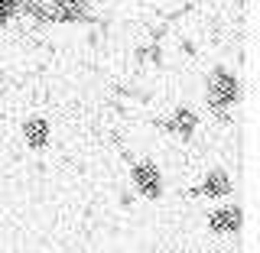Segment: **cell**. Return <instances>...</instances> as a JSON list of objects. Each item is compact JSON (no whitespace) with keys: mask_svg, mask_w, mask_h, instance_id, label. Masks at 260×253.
<instances>
[{"mask_svg":"<svg viewBox=\"0 0 260 253\" xmlns=\"http://www.w3.org/2000/svg\"><path fill=\"white\" fill-rule=\"evenodd\" d=\"M241 78L228 68H211V75L205 81V104L211 114H218L221 120H228V111L241 104Z\"/></svg>","mask_w":260,"mask_h":253,"instance_id":"1","label":"cell"},{"mask_svg":"<svg viewBox=\"0 0 260 253\" xmlns=\"http://www.w3.org/2000/svg\"><path fill=\"white\" fill-rule=\"evenodd\" d=\"M49 26H75V23H94L91 0H46Z\"/></svg>","mask_w":260,"mask_h":253,"instance_id":"2","label":"cell"},{"mask_svg":"<svg viewBox=\"0 0 260 253\" xmlns=\"http://www.w3.org/2000/svg\"><path fill=\"white\" fill-rule=\"evenodd\" d=\"M130 182L134 189L150 201H159L162 192H166V178H162V169L153 159H137L130 162Z\"/></svg>","mask_w":260,"mask_h":253,"instance_id":"3","label":"cell"},{"mask_svg":"<svg viewBox=\"0 0 260 253\" xmlns=\"http://www.w3.org/2000/svg\"><path fill=\"white\" fill-rule=\"evenodd\" d=\"M244 227V208L241 205H224V208H215L208 214V231L215 237H238Z\"/></svg>","mask_w":260,"mask_h":253,"instance_id":"4","label":"cell"},{"mask_svg":"<svg viewBox=\"0 0 260 253\" xmlns=\"http://www.w3.org/2000/svg\"><path fill=\"white\" fill-rule=\"evenodd\" d=\"M189 195H202V198L221 201V198H231L234 195V182H231V175H228L224 169H208V172L202 175V182L195 185Z\"/></svg>","mask_w":260,"mask_h":253,"instance_id":"5","label":"cell"},{"mask_svg":"<svg viewBox=\"0 0 260 253\" xmlns=\"http://www.w3.org/2000/svg\"><path fill=\"white\" fill-rule=\"evenodd\" d=\"M20 133H23V143H26V150H46L49 143H52V124L43 117V114H32V117L23 120V127H20Z\"/></svg>","mask_w":260,"mask_h":253,"instance_id":"6","label":"cell"},{"mask_svg":"<svg viewBox=\"0 0 260 253\" xmlns=\"http://www.w3.org/2000/svg\"><path fill=\"white\" fill-rule=\"evenodd\" d=\"M162 130H166V133H173L176 140L189 143L192 136H195V130H199V114H195L192 107H185V104H179V107L169 114V120L162 124Z\"/></svg>","mask_w":260,"mask_h":253,"instance_id":"7","label":"cell"},{"mask_svg":"<svg viewBox=\"0 0 260 253\" xmlns=\"http://www.w3.org/2000/svg\"><path fill=\"white\" fill-rule=\"evenodd\" d=\"M16 20V0H0V32Z\"/></svg>","mask_w":260,"mask_h":253,"instance_id":"8","label":"cell"}]
</instances>
